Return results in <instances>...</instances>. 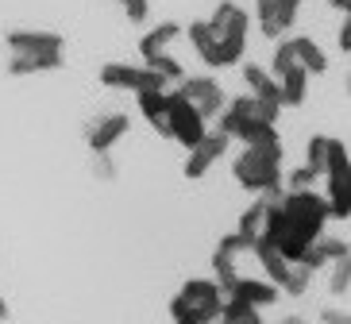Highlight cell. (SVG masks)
<instances>
[{
	"instance_id": "d6986e66",
	"label": "cell",
	"mask_w": 351,
	"mask_h": 324,
	"mask_svg": "<svg viewBox=\"0 0 351 324\" xmlns=\"http://www.w3.org/2000/svg\"><path fill=\"white\" fill-rule=\"evenodd\" d=\"M278 85H282V105L286 108H298L305 101V89H309V70L301 62H293L289 70L278 73Z\"/></svg>"
},
{
	"instance_id": "e0dca14e",
	"label": "cell",
	"mask_w": 351,
	"mask_h": 324,
	"mask_svg": "<svg viewBox=\"0 0 351 324\" xmlns=\"http://www.w3.org/2000/svg\"><path fill=\"white\" fill-rule=\"evenodd\" d=\"M51 70H62V51H58V54H12V58H8V73H12V77L51 73Z\"/></svg>"
},
{
	"instance_id": "836d02e7",
	"label": "cell",
	"mask_w": 351,
	"mask_h": 324,
	"mask_svg": "<svg viewBox=\"0 0 351 324\" xmlns=\"http://www.w3.org/2000/svg\"><path fill=\"white\" fill-rule=\"evenodd\" d=\"M278 324H309V321H305V316H282Z\"/></svg>"
},
{
	"instance_id": "cb8c5ba5",
	"label": "cell",
	"mask_w": 351,
	"mask_h": 324,
	"mask_svg": "<svg viewBox=\"0 0 351 324\" xmlns=\"http://www.w3.org/2000/svg\"><path fill=\"white\" fill-rule=\"evenodd\" d=\"M348 290H351V251L343 255V259L332 262V278H328V293H332V297H343Z\"/></svg>"
},
{
	"instance_id": "ba28073f",
	"label": "cell",
	"mask_w": 351,
	"mask_h": 324,
	"mask_svg": "<svg viewBox=\"0 0 351 324\" xmlns=\"http://www.w3.org/2000/svg\"><path fill=\"white\" fill-rule=\"evenodd\" d=\"M182 301L189 305V309H197V313L205 316L208 324H220V313H224V301L228 293L220 282H208V278H193V282L182 286V293H178Z\"/></svg>"
},
{
	"instance_id": "44dd1931",
	"label": "cell",
	"mask_w": 351,
	"mask_h": 324,
	"mask_svg": "<svg viewBox=\"0 0 351 324\" xmlns=\"http://www.w3.org/2000/svg\"><path fill=\"white\" fill-rule=\"evenodd\" d=\"M293 51H298V62L305 66L309 73H317V77L320 73H328V54L320 51L309 35H298V39H293Z\"/></svg>"
},
{
	"instance_id": "8d00e7d4",
	"label": "cell",
	"mask_w": 351,
	"mask_h": 324,
	"mask_svg": "<svg viewBox=\"0 0 351 324\" xmlns=\"http://www.w3.org/2000/svg\"><path fill=\"white\" fill-rule=\"evenodd\" d=\"M116 4H120V0H116Z\"/></svg>"
},
{
	"instance_id": "603a6c76",
	"label": "cell",
	"mask_w": 351,
	"mask_h": 324,
	"mask_svg": "<svg viewBox=\"0 0 351 324\" xmlns=\"http://www.w3.org/2000/svg\"><path fill=\"white\" fill-rule=\"evenodd\" d=\"M220 321L224 324H263V316H258V305L243 301V297H228Z\"/></svg>"
},
{
	"instance_id": "3957f363",
	"label": "cell",
	"mask_w": 351,
	"mask_h": 324,
	"mask_svg": "<svg viewBox=\"0 0 351 324\" xmlns=\"http://www.w3.org/2000/svg\"><path fill=\"white\" fill-rule=\"evenodd\" d=\"M208 23L220 35V58H224V66H239L243 62V51H247V27H251L247 8H239L236 0H224L208 16Z\"/></svg>"
},
{
	"instance_id": "f546056e",
	"label": "cell",
	"mask_w": 351,
	"mask_h": 324,
	"mask_svg": "<svg viewBox=\"0 0 351 324\" xmlns=\"http://www.w3.org/2000/svg\"><path fill=\"white\" fill-rule=\"evenodd\" d=\"M93 178H97V182H112V178H116L112 155H97V158H93Z\"/></svg>"
},
{
	"instance_id": "30bf717a",
	"label": "cell",
	"mask_w": 351,
	"mask_h": 324,
	"mask_svg": "<svg viewBox=\"0 0 351 324\" xmlns=\"http://www.w3.org/2000/svg\"><path fill=\"white\" fill-rule=\"evenodd\" d=\"M132 132V120H128L124 112H108V116H97L93 124H89V132H85V143H89V151L93 155H108L120 139Z\"/></svg>"
},
{
	"instance_id": "d4e9b609",
	"label": "cell",
	"mask_w": 351,
	"mask_h": 324,
	"mask_svg": "<svg viewBox=\"0 0 351 324\" xmlns=\"http://www.w3.org/2000/svg\"><path fill=\"white\" fill-rule=\"evenodd\" d=\"M328 147H332V139L328 136H313L309 139V147H305V162H309L313 170H328Z\"/></svg>"
},
{
	"instance_id": "9c48e42d",
	"label": "cell",
	"mask_w": 351,
	"mask_h": 324,
	"mask_svg": "<svg viewBox=\"0 0 351 324\" xmlns=\"http://www.w3.org/2000/svg\"><path fill=\"white\" fill-rule=\"evenodd\" d=\"M178 93L189 97V101L205 112V120H220V112L232 105V97L220 89L217 77H186V82H178Z\"/></svg>"
},
{
	"instance_id": "e575fe53",
	"label": "cell",
	"mask_w": 351,
	"mask_h": 324,
	"mask_svg": "<svg viewBox=\"0 0 351 324\" xmlns=\"http://www.w3.org/2000/svg\"><path fill=\"white\" fill-rule=\"evenodd\" d=\"M0 321H8V301L0 297Z\"/></svg>"
},
{
	"instance_id": "74e56055",
	"label": "cell",
	"mask_w": 351,
	"mask_h": 324,
	"mask_svg": "<svg viewBox=\"0 0 351 324\" xmlns=\"http://www.w3.org/2000/svg\"><path fill=\"white\" fill-rule=\"evenodd\" d=\"M220 324H224V321H220Z\"/></svg>"
},
{
	"instance_id": "6da1fadb",
	"label": "cell",
	"mask_w": 351,
	"mask_h": 324,
	"mask_svg": "<svg viewBox=\"0 0 351 324\" xmlns=\"http://www.w3.org/2000/svg\"><path fill=\"white\" fill-rule=\"evenodd\" d=\"M282 209H286V232H282V255L289 262H301L305 251L324 236V224H328L332 209L324 193H313V189H289L282 193Z\"/></svg>"
},
{
	"instance_id": "d590c367",
	"label": "cell",
	"mask_w": 351,
	"mask_h": 324,
	"mask_svg": "<svg viewBox=\"0 0 351 324\" xmlns=\"http://www.w3.org/2000/svg\"><path fill=\"white\" fill-rule=\"evenodd\" d=\"M348 93H351V70H348Z\"/></svg>"
},
{
	"instance_id": "5bb4252c",
	"label": "cell",
	"mask_w": 351,
	"mask_h": 324,
	"mask_svg": "<svg viewBox=\"0 0 351 324\" xmlns=\"http://www.w3.org/2000/svg\"><path fill=\"white\" fill-rule=\"evenodd\" d=\"M135 97H139V112L147 116V124L170 136V89H143Z\"/></svg>"
},
{
	"instance_id": "7a4b0ae2",
	"label": "cell",
	"mask_w": 351,
	"mask_h": 324,
	"mask_svg": "<svg viewBox=\"0 0 351 324\" xmlns=\"http://www.w3.org/2000/svg\"><path fill=\"white\" fill-rule=\"evenodd\" d=\"M282 158H286V147H243L232 174L247 193H286L282 189Z\"/></svg>"
},
{
	"instance_id": "d6a6232c",
	"label": "cell",
	"mask_w": 351,
	"mask_h": 324,
	"mask_svg": "<svg viewBox=\"0 0 351 324\" xmlns=\"http://www.w3.org/2000/svg\"><path fill=\"white\" fill-rule=\"evenodd\" d=\"M320 324H351L348 309H320Z\"/></svg>"
},
{
	"instance_id": "4fadbf2b",
	"label": "cell",
	"mask_w": 351,
	"mask_h": 324,
	"mask_svg": "<svg viewBox=\"0 0 351 324\" xmlns=\"http://www.w3.org/2000/svg\"><path fill=\"white\" fill-rule=\"evenodd\" d=\"M189 35V47L197 51V58L205 66H213V70H224V58H220V35L213 32V23L208 20H193L186 27Z\"/></svg>"
},
{
	"instance_id": "ac0fdd59",
	"label": "cell",
	"mask_w": 351,
	"mask_h": 324,
	"mask_svg": "<svg viewBox=\"0 0 351 324\" xmlns=\"http://www.w3.org/2000/svg\"><path fill=\"white\" fill-rule=\"evenodd\" d=\"M239 73H243V82H247V93L263 97V101H282V85H278V77H274V70H263V66L247 62Z\"/></svg>"
},
{
	"instance_id": "2e32d148",
	"label": "cell",
	"mask_w": 351,
	"mask_h": 324,
	"mask_svg": "<svg viewBox=\"0 0 351 324\" xmlns=\"http://www.w3.org/2000/svg\"><path fill=\"white\" fill-rule=\"evenodd\" d=\"M351 251V243L348 240H336V236H320L317 243H313L309 251H305V266H313V271H324L328 262H336V259H343V255Z\"/></svg>"
},
{
	"instance_id": "5b68a950",
	"label": "cell",
	"mask_w": 351,
	"mask_h": 324,
	"mask_svg": "<svg viewBox=\"0 0 351 324\" xmlns=\"http://www.w3.org/2000/svg\"><path fill=\"white\" fill-rule=\"evenodd\" d=\"M178 35H182V23H170V20H166V23L151 27V32L139 39V54H143V62L155 66L158 73H166V82H174V85L186 82V70H182V62H178V58H170V51H166V47H170Z\"/></svg>"
},
{
	"instance_id": "7402d4cb",
	"label": "cell",
	"mask_w": 351,
	"mask_h": 324,
	"mask_svg": "<svg viewBox=\"0 0 351 324\" xmlns=\"http://www.w3.org/2000/svg\"><path fill=\"white\" fill-rule=\"evenodd\" d=\"M263 224H267V193H263V197L255 201V205H251L247 212H243V216H239V236H247L251 243H258V236H263Z\"/></svg>"
},
{
	"instance_id": "7c38bea8",
	"label": "cell",
	"mask_w": 351,
	"mask_h": 324,
	"mask_svg": "<svg viewBox=\"0 0 351 324\" xmlns=\"http://www.w3.org/2000/svg\"><path fill=\"white\" fill-rule=\"evenodd\" d=\"M8 51L12 54H58L62 51V35L58 32H8Z\"/></svg>"
},
{
	"instance_id": "83f0119b",
	"label": "cell",
	"mask_w": 351,
	"mask_h": 324,
	"mask_svg": "<svg viewBox=\"0 0 351 324\" xmlns=\"http://www.w3.org/2000/svg\"><path fill=\"white\" fill-rule=\"evenodd\" d=\"M317 178H320V170H313L309 162H305L301 170L289 174V189H313V182H317Z\"/></svg>"
},
{
	"instance_id": "8992f818",
	"label": "cell",
	"mask_w": 351,
	"mask_h": 324,
	"mask_svg": "<svg viewBox=\"0 0 351 324\" xmlns=\"http://www.w3.org/2000/svg\"><path fill=\"white\" fill-rule=\"evenodd\" d=\"M104 89H132V93H143V89H166V73H158L155 66H128V62H104L97 70Z\"/></svg>"
},
{
	"instance_id": "52a82bcc",
	"label": "cell",
	"mask_w": 351,
	"mask_h": 324,
	"mask_svg": "<svg viewBox=\"0 0 351 324\" xmlns=\"http://www.w3.org/2000/svg\"><path fill=\"white\" fill-rule=\"evenodd\" d=\"M205 124H208L205 112H201L189 97H182L178 89H170V139L189 151V147H197L201 139L208 136Z\"/></svg>"
},
{
	"instance_id": "277c9868",
	"label": "cell",
	"mask_w": 351,
	"mask_h": 324,
	"mask_svg": "<svg viewBox=\"0 0 351 324\" xmlns=\"http://www.w3.org/2000/svg\"><path fill=\"white\" fill-rule=\"evenodd\" d=\"M324 186H328V209L332 220H348L351 216V158L348 147L340 139H332L328 147V170H324Z\"/></svg>"
},
{
	"instance_id": "4dcf8cb0",
	"label": "cell",
	"mask_w": 351,
	"mask_h": 324,
	"mask_svg": "<svg viewBox=\"0 0 351 324\" xmlns=\"http://www.w3.org/2000/svg\"><path fill=\"white\" fill-rule=\"evenodd\" d=\"M336 47L343 54H351V12H343V23H340V35H336Z\"/></svg>"
},
{
	"instance_id": "1f68e13d",
	"label": "cell",
	"mask_w": 351,
	"mask_h": 324,
	"mask_svg": "<svg viewBox=\"0 0 351 324\" xmlns=\"http://www.w3.org/2000/svg\"><path fill=\"white\" fill-rule=\"evenodd\" d=\"M278 8H282V23H286V32H289V27H293V20H298L301 0H278Z\"/></svg>"
},
{
	"instance_id": "9a60e30c",
	"label": "cell",
	"mask_w": 351,
	"mask_h": 324,
	"mask_svg": "<svg viewBox=\"0 0 351 324\" xmlns=\"http://www.w3.org/2000/svg\"><path fill=\"white\" fill-rule=\"evenodd\" d=\"M278 293H282V286H274L270 278H239V282L232 286V293H228V297H243V301L258 305V309H267V305L278 301Z\"/></svg>"
},
{
	"instance_id": "f1b7e54d",
	"label": "cell",
	"mask_w": 351,
	"mask_h": 324,
	"mask_svg": "<svg viewBox=\"0 0 351 324\" xmlns=\"http://www.w3.org/2000/svg\"><path fill=\"white\" fill-rule=\"evenodd\" d=\"M120 8L128 12V20L132 23H143L151 16V0H120Z\"/></svg>"
},
{
	"instance_id": "8fae6325",
	"label": "cell",
	"mask_w": 351,
	"mask_h": 324,
	"mask_svg": "<svg viewBox=\"0 0 351 324\" xmlns=\"http://www.w3.org/2000/svg\"><path fill=\"white\" fill-rule=\"evenodd\" d=\"M228 143H232V136L228 132H208L205 139L197 147H189V158H186V178H205L208 170H213V162H220V155L228 151Z\"/></svg>"
},
{
	"instance_id": "4316f807",
	"label": "cell",
	"mask_w": 351,
	"mask_h": 324,
	"mask_svg": "<svg viewBox=\"0 0 351 324\" xmlns=\"http://www.w3.org/2000/svg\"><path fill=\"white\" fill-rule=\"evenodd\" d=\"M293 62H298V51H293V39H282L278 47H274V58H270V70H274V77H278L282 70H289Z\"/></svg>"
},
{
	"instance_id": "484cf974",
	"label": "cell",
	"mask_w": 351,
	"mask_h": 324,
	"mask_svg": "<svg viewBox=\"0 0 351 324\" xmlns=\"http://www.w3.org/2000/svg\"><path fill=\"white\" fill-rule=\"evenodd\" d=\"M313 266H305V262H293V274H289V282L282 286V293H289V297H301V293L309 290V282H313Z\"/></svg>"
},
{
	"instance_id": "ffe728a7",
	"label": "cell",
	"mask_w": 351,
	"mask_h": 324,
	"mask_svg": "<svg viewBox=\"0 0 351 324\" xmlns=\"http://www.w3.org/2000/svg\"><path fill=\"white\" fill-rule=\"evenodd\" d=\"M255 23H258V32L267 35V39H282V35H286L278 0H255Z\"/></svg>"
}]
</instances>
